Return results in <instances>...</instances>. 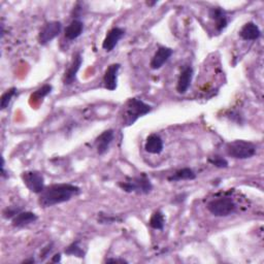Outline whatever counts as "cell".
I'll list each match as a JSON object with an SVG mask.
<instances>
[{"mask_svg":"<svg viewBox=\"0 0 264 264\" xmlns=\"http://www.w3.org/2000/svg\"><path fill=\"white\" fill-rule=\"evenodd\" d=\"M81 193V189L72 184H54L46 187L38 194V204L41 208H50L54 205L67 202Z\"/></svg>","mask_w":264,"mask_h":264,"instance_id":"obj_1","label":"cell"},{"mask_svg":"<svg viewBox=\"0 0 264 264\" xmlns=\"http://www.w3.org/2000/svg\"><path fill=\"white\" fill-rule=\"evenodd\" d=\"M152 106L144 104V102L137 98H130L124 106L123 114V125L131 126L133 125L139 118L151 113Z\"/></svg>","mask_w":264,"mask_h":264,"instance_id":"obj_2","label":"cell"},{"mask_svg":"<svg viewBox=\"0 0 264 264\" xmlns=\"http://www.w3.org/2000/svg\"><path fill=\"white\" fill-rule=\"evenodd\" d=\"M118 186L126 193H136L146 195L151 193L153 190V185L150 179L146 177L145 173H142L138 177L130 178L127 177L125 181L119 182Z\"/></svg>","mask_w":264,"mask_h":264,"instance_id":"obj_3","label":"cell"},{"mask_svg":"<svg viewBox=\"0 0 264 264\" xmlns=\"http://www.w3.org/2000/svg\"><path fill=\"white\" fill-rule=\"evenodd\" d=\"M225 151L234 159H249L256 154V145L248 140L237 139L226 143Z\"/></svg>","mask_w":264,"mask_h":264,"instance_id":"obj_4","label":"cell"},{"mask_svg":"<svg viewBox=\"0 0 264 264\" xmlns=\"http://www.w3.org/2000/svg\"><path fill=\"white\" fill-rule=\"evenodd\" d=\"M207 209L216 217H227L236 213L237 203L231 197H220L211 200L207 204Z\"/></svg>","mask_w":264,"mask_h":264,"instance_id":"obj_5","label":"cell"},{"mask_svg":"<svg viewBox=\"0 0 264 264\" xmlns=\"http://www.w3.org/2000/svg\"><path fill=\"white\" fill-rule=\"evenodd\" d=\"M21 177L25 186L32 193L40 194L43 191V189L46 188L45 178H43L42 173L39 171L27 170L22 173Z\"/></svg>","mask_w":264,"mask_h":264,"instance_id":"obj_6","label":"cell"},{"mask_svg":"<svg viewBox=\"0 0 264 264\" xmlns=\"http://www.w3.org/2000/svg\"><path fill=\"white\" fill-rule=\"evenodd\" d=\"M62 31V23L59 21L47 22L40 29L38 33V42L41 46H46Z\"/></svg>","mask_w":264,"mask_h":264,"instance_id":"obj_7","label":"cell"},{"mask_svg":"<svg viewBox=\"0 0 264 264\" xmlns=\"http://www.w3.org/2000/svg\"><path fill=\"white\" fill-rule=\"evenodd\" d=\"M83 63V57L80 52L76 53L72 57V60L68 68L65 70L63 76V84L65 86H69L73 84L77 80V75L82 66Z\"/></svg>","mask_w":264,"mask_h":264,"instance_id":"obj_8","label":"cell"},{"mask_svg":"<svg viewBox=\"0 0 264 264\" xmlns=\"http://www.w3.org/2000/svg\"><path fill=\"white\" fill-rule=\"evenodd\" d=\"M120 68L121 65L119 63H113L107 68L104 76V85L109 91H115L118 87V73Z\"/></svg>","mask_w":264,"mask_h":264,"instance_id":"obj_9","label":"cell"},{"mask_svg":"<svg viewBox=\"0 0 264 264\" xmlns=\"http://www.w3.org/2000/svg\"><path fill=\"white\" fill-rule=\"evenodd\" d=\"M125 29L121 27H114L108 32L104 42H102V48L107 52H111L118 45L120 39L125 35Z\"/></svg>","mask_w":264,"mask_h":264,"instance_id":"obj_10","label":"cell"},{"mask_svg":"<svg viewBox=\"0 0 264 264\" xmlns=\"http://www.w3.org/2000/svg\"><path fill=\"white\" fill-rule=\"evenodd\" d=\"M173 51L170 48L167 47H159L155 55L153 56L150 66L152 69L157 70L162 67L171 57Z\"/></svg>","mask_w":264,"mask_h":264,"instance_id":"obj_11","label":"cell"},{"mask_svg":"<svg viewBox=\"0 0 264 264\" xmlns=\"http://www.w3.org/2000/svg\"><path fill=\"white\" fill-rule=\"evenodd\" d=\"M209 17L215 22V26L218 32L223 31L228 25V19L226 11L221 7H212L209 10Z\"/></svg>","mask_w":264,"mask_h":264,"instance_id":"obj_12","label":"cell"},{"mask_svg":"<svg viewBox=\"0 0 264 264\" xmlns=\"http://www.w3.org/2000/svg\"><path fill=\"white\" fill-rule=\"evenodd\" d=\"M114 140V130L113 129H108L106 131L102 132V133L97 136L95 140V146L96 151L99 155H104L108 152L110 149V145Z\"/></svg>","mask_w":264,"mask_h":264,"instance_id":"obj_13","label":"cell"},{"mask_svg":"<svg viewBox=\"0 0 264 264\" xmlns=\"http://www.w3.org/2000/svg\"><path fill=\"white\" fill-rule=\"evenodd\" d=\"M193 75L194 71L191 66H186L182 70L177 84V91L179 94H185L188 91L190 85H191Z\"/></svg>","mask_w":264,"mask_h":264,"instance_id":"obj_14","label":"cell"},{"mask_svg":"<svg viewBox=\"0 0 264 264\" xmlns=\"http://www.w3.org/2000/svg\"><path fill=\"white\" fill-rule=\"evenodd\" d=\"M38 220L36 214L32 212H20L16 217L11 219V225L16 228H23L32 223H35Z\"/></svg>","mask_w":264,"mask_h":264,"instance_id":"obj_15","label":"cell"},{"mask_svg":"<svg viewBox=\"0 0 264 264\" xmlns=\"http://www.w3.org/2000/svg\"><path fill=\"white\" fill-rule=\"evenodd\" d=\"M144 150L154 155H159L163 151V140L158 134H151L146 137L144 143Z\"/></svg>","mask_w":264,"mask_h":264,"instance_id":"obj_16","label":"cell"},{"mask_svg":"<svg viewBox=\"0 0 264 264\" xmlns=\"http://www.w3.org/2000/svg\"><path fill=\"white\" fill-rule=\"evenodd\" d=\"M240 36L244 40H257L261 36V30L255 23L249 22L241 29Z\"/></svg>","mask_w":264,"mask_h":264,"instance_id":"obj_17","label":"cell"},{"mask_svg":"<svg viewBox=\"0 0 264 264\" xmlns=\"http://www.w3.org/2000/svg\"><path fill=\"white\" fill-rule=\"evenodd\" d=\"M84 31V23L81 20H72L65 28L64 36L68 40H75L82 35Z\"/></svg>","mask_w":264,"mask_h":264,"instance_id":"obj_18","label":"cell"},{"mask_svg":"<svg viewBox=\"0 0 264 264\" xmlns=\"http://www.w3.org/2000/svg\"><path fill=\"white\" fill-rule=\"evenodd\" d=\"M196 179V173L193 169L185 167L175 171L172 175L168 177L169 182H178V181H192Z\"/></svg>","mask_w":264,"mask_h":264,"instance_id":"obj_19","label":"cell"},{"mask_svg":"<svg viewBox=\"0 0 264 264\" xmlns=\"http://www.w3.org/2000/svg\"><path fill=\"white\" fill-rule=\"evenodd\" d=\"M150 226L153 229L156 230H162L164 228V224H165V217L164 214L160 211H156L153 213L151 219H150V222H149Z\"/></svg>","mask_w":264,"mask_h":264,"instance_id":"obj_20","label":"cell"},{"mask_svg":"<svg viewBox=\"0 0 264 264\" xmlns=\"http://www.w3.org/2000/svg\"><path fill=\"white\" fill-rule=\"evenodd\" d=\"M64 253L66 255L75 256V257H78V258H85V256H86V251L81 247L80 241H76V242H73L72 244H70L65 249Z\"/></svg>","mask_w":264,"mask_h":264,"instance_id":"obj_21","label":"cell"},{"mask_svg":"<svg viewBox=\"0 0 264 264\" xmlns=\"http://www.w3.org/2000/svg\"><path fill=\"white\" fill-rule=\"evenodd\" d=\"M17 91H18L17 88L12 87V88H10V89H8L6 92H4L2 94L1 98H0V109L3 111L9 106L12 97L17 94Z\"/></svg>","mask_w":264,"mask_h":264,"instance_id":"obj_22","label":"cell"},{"mask_svg":"<svg viewBox=\"0 0 264 264\" xmlns=\"http://www.w3.org/2000/svg\"><path fill=\"white\" fill-rule=\"evenodd\" d=\"M116 222H122V219L119 217L107 215L104 213L98 214V223L99 224H112V223H116Z\"/></svg>","mask_w":264,"mask_h":264,"instance_id":"obj_23","label":"cell"},{"mask_svg":"<svg viewBox=\"0 0 264 264\" xmlns=\"http://www.w3.org/2000/svg\"><path fill=\"white\" fill-rule=\"evenodd\" d=\"M53 90V87L49 84L47 85H43L42 87H40L39 89H37L33 94H32V98L34 97L35 99H42L43 97L48 96Z\"/></svg>","mask_w":264,"mask_h":264,"instance_id":"obj_24","label":"cell"},{"mask_svg":"<svg viewBox=\"0 0 264 264\" xmlns=\"http://www.w3.org/2000/svg\"><path fill=\"white\" fill-rule=\"evenodd\" d=\"M209 162L218 168H227L229 166L228 161L225 158H222L220 156H215L213 158H210Z\"/></svg>","mask_w":264,"mask_h":264,"instance_id":"obj_25","label":"cell"},{"mask_svg":"<svg viewBox=\"0 0 264 264\" xmlns=\"http://www.w3.org/2000/svg\"><path fill=\"white\" fill-rule=\"evenodd\" d=\"M23 210L21 208H18V207H7L3 210L2 212V217L6 220L8 219H12L16 217L20 212H22Z\"/></svg>","mask_w":264,"mask_h":264,"instance_id":"obj_26","label":"cell"},{"mask_svg":"<svg viewBox=\"0 0 264 264\" xmlns=\"http://www.w3.org/2000/svg\"><path fill=\"white\" fill-rule=\"evenodd\" d=\"M53 249H54V243H50L48 246H46L45 248H42V250H41L40 255H39L40 261H45L49 257L50 253L53 251Z\"/></svg>","mask_w":264,"mask_h":264,"instance_id":"obj_27","label":"cell"},{"mask_svg":"<svg viewBox=\"0 0 264 264\" xmlns=\"http://www.w3.org/2000/svg\"><path fill=\"white\" fill-rule=\"evenodd\" d=\"M83 3L81 2H78L77 5L73 7L72 9V13H71V16L73 18V20H79V18L82 16V13H83Z\"/></svg>","mask_w":264,"mask_h":264,"instance_id":"obj_28","label":"cell"},{"mask_svg":"<svg viewBox=\"0 0 264 264\" xmlns=\"http://www.w3.org/2000/svg\"><path fill=\"white\" fill-rule=\"evenodd\" d=\"M186 197H187L186 194H180V195H178L177 197H174L173 201H174V202H178V203H181V202H183V201L186 199Z\"/></svg>","mask_w":264,"mask_h":264,"instance_id":"obj_29","label":"cell"},{"mask_svg":"<svg viewBox=\"0 0 264 264\" xmlns=\"http://www.w3.org/2000/svg\"><path fill=\"white\" fill-rule=\"evenodd\" d=\"M107 262H115V263H128L127 260L125 259H117V258H110L107 259Z\"/></svg>","mask_w":264,"mask_h":264,"instance_id":"obj_30","label":"cell"},{"mask_svg":"<svg viewBox=\"0 0 264 264\" xmlns=\"http://www.w3.org/2000/svg\"><path fill=\"white\" fill-rule=\"evenodd\" d=\"M61 261V254L58 253V254H55L53 257H52V262L53 263H58Z\"/></svg>","mask_w":264,"mask_h":264,"instance_id":"obj_31","label":"cell"},{"mask_svg":"<svg viewBox=\"0 0 264 264\" xmlns=\"http://www.w3.org/2000/svg\"><path fill=\"white\" fill-rule=\"evenodd\" d=\"M34 262H35V259L33 257L29 258V259H26V260L23 261V263H34Z\"/></svg>","mask_w":264,"mask_h":264,"instance_id":"obj_32","label":"cell"},{"mask_svg":"<svg viewBox=\"0 0 264 264\" xmlns=\"http://www.w3.org/2000/svg\"><path fill=\"white\" fill-rule=\"evenodd\" d=\"M145 4L148 6H154L155 4H157V1H146Z\"/></svg>","mask_w":264,"mask_h":264,"instance_id":"obj_33","label":"cell"}]
</instances>
